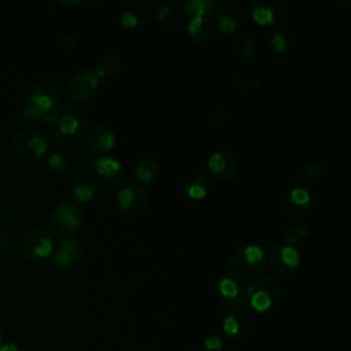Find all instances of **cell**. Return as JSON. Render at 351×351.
<instances>
[{
    "instance_id": "cell-8",
    "label": "cell",
    "mask_w": 351,
    "mask_h": 351,
    "mask_svg": "<svg viewBox=\"0 0 351 351\" xmlns=\"http://www.w3.org/2000/svg\"><path fill=\"white\" fill-rule=\"evenodd\" d=\"M254 328V318L248 308L234 306L225 313L221 322V330L225 339L230 343H237L245 339Z\"/></svg>"
},
{
    "instance_id": "cell-14",
    "label": "cell",
    "mask_w": 351,
    "mask_h": 351,
    "mask_svg": "<svg viewBox=\"0 0 351 351\" xmlns=\"http://www.w3.org/2000/svg\"><path fill=\"white\" fill-rule=\"evenodd\" d=\"M313 208L311 193L304 186L291 188L282 199V210L292 219H302Z\"/></svg>"
},
{
    "instance_id": "cell-29",
    "label": "cell",
    "mask_w": 351,
    "mask_h": 351,
    "mask_svg": "<svg viewBox=\"0 0 351 351\" xmlns=\"http://www.w3.org/2000/svg\"><path fill=\"white\" fill-rule=\"evenodd\" d=\"M155 21L166 29H174L178 25V16L169 5H160L155 11Z\"/></svg>"
},
{
    "instance_id": "cell-20",
    "label": "cell",
    "mask_w": 351,
    "mask_h": 351,
    "mask_svg": "<svg viewBox=\"0 0 351 351\" xmlns=\"http://www.w3.org/2000/svg\"><path fill=\"white\" fill-rule=\"evenodd\" d=\"M213 16H214L219 30L225 34H230V33L236 32L243 23L241 14L233 7H219V5H217Z\"/></svg>"
},
{
    "instance_id": "cell-3",
    "label": "cell",
    "mask_w": 351,
    "mask_h": 351,
    "mask_svg": "<svg viewBox=\"0 0 351 351\" xmlns=\"http://www.w3.org/2000/svg\"><path fill=\"white\" fill-rule=\"evenodd\" d=\"M281 284L273 276L256 277L245 288L244 300L255 313H267L273 310L281 299Z\"/></svg>"
},
{
    "instance_id": "cell-15",
    "label": "cell",
    "mask_w": 351,
    "mask_h": 351,
    "mask_svg": "<svg viewBox=\"0 0 351 351\" xmlns=\"http://www.w3.org/2000/svg\"><path fill=\"white\" fill-rule=\"evenodd\" d=\"M52 262L56 267L69 270L80 263L84 256V245L75 239H63L53 247Z\"/></svg>"
},
{
    "instance_id": "cell-26",
    "label": "cell",
    "mask_w": 351,
    "mask_h": 351,
    "mask_svg": "<svg viewBox=\"0 0 351 351\" xmlns=\"http://www.w3.org/2000/svg\"><path fill=\"white\" fill-rule=\"evenodd\" d=\"M186 30H188L189 37L193 41L203 43L211 36L213 27H211V22L208 21V18L199 16V18H191V21L186 25Z\"/></svg>"
},
{
    "instance_id": "cell-9",
    "label": "cell",
    "mask_w": 351,
    "mask_h": 351,
    "mask_svg": "<svg viewBox=\"0 0 351 351\" xmlns=\"http://www.w3.org/2000/svg\"><path fill=\"white\" fill-rule=\"evenodd\" d=\"M100 78L93 70H80L71 74L64 84V95L71 101H86L99 90Z\"/></svg>"
},
{
    "instance_id": "cell-27",
    "label": "cell",
    "mask_w": 351,
    "mask_h": 351,
    "mask_svg": "<svg viewBox=\"0 0 351 351\" xmlns=\"http://www.w3.org/2000/svg\"><path fill=\"white\" fill-rule=\"evenodd\" d=\"M308 236V228L304 225H295L288 229H285L281 234V241L284 245L293 247L298 243H300L303 239Z\"/></svg>"
},
{
    "instance_id": "cell-38",
    "label": "cell",
    "mask_w": 351,
    "mask_h": 351,
    "mask_svg": "<svg viewBox=\"0 0 351 351\" xmlns=\"http://www.w3.org/2000/svg\"><path fill=\"white\" fill-rule=\"evenodd\" d=\"M1 344H3V330L0 328V347H1Z\"/></svg>"
},
{
    "instance_id": "cell-37",
    "label": "cell",
    "mask_w": 351,
    "mask_h": 351,
    "mask_svg": "<svg viewBox=\"0 0 351 351\" xmlns=\"http://www.w3.org/2000/svg\"><path fill=\"white\" fill-rule=\"evenodd\" d=\"M4 218H5V208H4V206L0 203V222H3Z\"/></svg>"
},
{
    "instance_id": "cell-23",
    "label": "cell",
    "mask_w": 351,
    "mask_h": 351,
    "mask_svg": "<svg viewBox=\"0 0 351 351\" xmlns=\"http://www.w3.org/2000/svg\"><path fill=\"white\" fill-rule=\"evenodd\" d=\"M159 174V165L154 158H141L134 167L136 178L143 184H151L156 180Z\"/></svg>"
},
{
    "instance_id": "cell-34",
    "label": "cell",
    "mask_w": 351,
    "mask_h": 351,
    "mask_svg": "<svg viewBox=\"0 0 351 351\" xmlns=\"http://www.w3.org/2000/svg\"><path fill=\"white\" fill-rule=\"evenodd\" d=\"M12 247V239L8 233V230L3 226H0V263L4 262L11 252Z\"/></svg>"
},
{
    "instance_id": "cell-33",
    "label": "cell",
    "mask_w": 351,
    "mask_h": 351,
    "mask_svg": "<svg viewBox=\"0 0 351 351\" xmlns=\"http://www.w3.org/2000/svg\"><path fill=\"white\" fill-rule=\"evenodd\" d=\"M226 346L221 336L210 335L199 346V351H225Z\"/></svg>"
},
{
    "instance_id": "cell-36",
    "label": "cell",
    "mask_w": 351,
    "mask_h": 351,
    "mask_svg": "<svg viewBox=\"0 0 351 351\" xmlns=\"http://www.w3.org/2000/svg\"><path fill=\"white\" fill-rule=\"evenodd\" d=\"M0 351H29V350L23 346L15 344V343H5V344H1Z\"/></svg>"
},
{
    "instance_id": "cell-35",
    "label": "cell",
    "mask_w": 351,
    "mask_h": 351,
    "mask_svg": "<svg viewBox=\"0 0 351 351\" xmlns=\"http://www.w3.org/2000/svg\"><path fill=\"white\" fill-rule=\"evenodd\" d=\"M225 110L222 108H215V110H211L207 115V122L210 125H218L221 123L223 119H225Z\"/></svg>"
},
{
    "instance_id": "cell-21",
    "label": "cell",
    "mask_w": 351,
    "mask_h": 351,
    "mask_svg": "<svg viewBox=\"0 0 351 351\" xmlns=\"http://www.w3.org/2000/svg\"><path fill=\"white\" fill-rule=\"evenodd\" d=\"M97 193V185L96 181L88 176L81 174L71 182V195L75 200V203H88L90 202Z\"/></svg>"
},
{
    "instance_id": "cell-28",
    "label": "cell",
    "mask_w": 351,
    "mask_h": 351,
    "mask_svg": "<svg viewBox=\"0 0 351 351\" xmlns=\"http://www.w3.org/2000/svg\"><path fill=\"white\" fill-rule=\"evenodd\" d=\"M48 167L58 176H67L71 170L69 159L60 152H52L47 159Z\"/></svg>"
},
{
    "instance_id": "cell-30",
    "label": "cell",
    "mask_w": 351,
    "mask_h": 351,
    "mask_svg": "<svg viewBox=\"0 0 351 351\" xmlns=\"http://www.w3.org/2000/svg\"><path fill=\"white\" fill-rule=\"evenodd\" d=\"M322 176H324V169L319 162L308 163L302 171V178L307 184H317L318 181H321Z\"/></svg>"
},
{
    "instance_id": "cell-6",
    "label": "cell",
    "mask_w": 351,
    "mask_h": 351,
    "mask_svg": "<svg viewBox=\"0 0 351 351\" xmlns=\"http://www.w3.org/2000/svg\"><path fill=\"white\" fill-rule=\"evenodd\" d=\"M14 154L25 162H37L48 151V143L44 134L34 129H19L11 140Z\"/></svg>"
},
{
    "instance_id": "cell-10",
    "label": "cell",
    "mask_w": 351,
    "mask_h": 351,
    "mask_svg": "<svg viewBox=\"0 0 351 351\" xmlns=\"http://www.w3.org/2000/svg\"><path fill=\"white\" fill-rule=\"evenodd\" d=\"M149 196L147 191L137 184L123 186L117 195V206L119 211L130 218L141 215L147 210Z\"/></svg>"
},
{
    "instance_id": "cell-25",
    "label": "cell",
    "mask_w": 351,
    "mask_h": 351,
    "mask_svg": "<svg viewBox=\"0 0 351 351\" xmlns=\"http://www.w3.org/2000/svg\"><path fill=\"white\" fill-rule=\"evenodd\" d=\"M119 69H121V59L115 53H106L96 60L93 73L99 78H108L115 75Z\"/></svg>"
},
{
    "instance_id": "cell-11",
    "label": "cell",
    "mask_w": 351,
    "mask_h": 351,
    "mask_svg": "<svg viewBox=\"0 0 351 351\" xmlns=\"http://www.w3.org/2000/svg\"><path fill=\"white\" fill-rule=\"evenodd\" d=\"M267 262L270 267L281 276H292L300 267V254L295 247L289 245H276L270 250L267 255Z\"/></svg>"
},
{
    "instance_id": "cell-22",
    "label": "cell",
    "mask_w": 351,
    "mask_h": 351,
    "mask_svg": "<svg viewBox=\"0 0 351 351\" xmlns=\"http://www.w3.org/2000/svg\"><path fill=\"white\" fill-rule=\"evenodd\" d=\"M182 191L188 197L193 200H202L208 195L210 184L203 174H191L184 178Z\"/></svg>"
},
{
    "instance_id": "cell-13",
    "label": "cell",
    "mask_w": 351,
    "mask_h": 351,
    "mask_svg": "<svg viewBox=\"0 0 351 351\" xmlns=\"http://www.w3.org/2000/svg\"><path fill=\"white\" fill-rule=\"evenodd\" d=\"M287 5L281 0H258L252 4V19L259 26L274 27L284 22Z\"/></svg>"
},
{
    "instance_id": "cell-18",
    "label": "cell",
    "mask_w": 351,
    "mask_h": 351,
    "mask_svg": "<svg viewBox=\"0 0 351 351\" xmlns=\"http://www.w3.org/2000/svg\"><path fill=\"white\" fill-rule=\"evenodd\" d=\"M115 132L110 125L100 123L96 125L89 133H88V147L90 152L103 155L112 149L115 145Z\"/></svg>"
},
{
    "instance_id": "cell-1",
    "label": "cell",
    "mask_w": 351,
    "mask_h": 351,
    "mask_svg": "<svg viewBox=\"0 0 351 351\" xmlns=\"http://www.w3.org/2000/svg\"><path fill=\"white\" fill-rule=\"evenodd\" d=\"M48 129L51 136L62 144L81 141L88 132V115L74 104H58L49 114Z\"/></svg>"
},
{
    "instance_id": "cell-24",
    "label": "cell",
    "mask_w": 351,
    "mask_h": 351,
    "mask_svg": "<svg viewBox=\"0 0 351 351\" xmlns=\"http://www.w3.org/2000/svg\"><path fill=\"white\" fill-rule=\"evenodd\" d=\"M181 10L191 15L192 18H208L210 15L214 14L217 8V3L210 1V0H191V1H182L180 3Z\"/></svg>"
},
{
    "instance_id": "cell-31",
    "label": "cell",
    "mask_w": 351,
    "mask_h": 351,
    "mask_svg": "<svg viewBox=\"0 0 351 351\" xmlns=\"http://www.w3.org/2000/svg\"><path fill=\"white\" fill-rule=\"evenodd\" d=\"M256 49V41L254 37L251 36H243L239 41L237 45V55L241 59H250L251 56H254Z\"/></svg>"
},
{
    "instance_id": "cell-5",
    "label": "cell",
    "mask_w": 351,
    "mask_h": 351,
    "mask_svg": "<svg viewBox=\"0 0 351 351\" xmlns=\"http://www.w3.org/2000/svg\"><path fill=\"white\" fill-rule=\"evenodd\" d=\"M84 223V214L75 202L59 203L48 217V230L59 239H69L77 233Z\"/></svg>"
},
{
    "instance_id": "cell-12",
    "label": "cell",
    "mask_w": 351,
    "mask_h": 351,
    "mask_svg": "<svg viewBox=\"0 0 351 351\" xmlns=\"http://www.w3.org/2000/svg\"><path fill=\"white\" fill-rule=\"evenodd\" d=\"M239 162V155L232 149L215 151L207 159V170L215 181H226L236 174Z\"/></svg>"
},
{
    "instance_id": "cell-4",
    "label": "cell",
    "mask_w": 351,
    "mask_h": 351,
    "mask_svg": "<svg viewBox=\"0 0 351 351\" xmlns=\"http://www.w3.org/2000/svg\"><path fill=\"white\" fill-rule=\"evenodd\" d=\"M229 266L232 273L240 278L258 276L266 266V254L263 247L258 243L236 247L229 256Z\"/></svg>"
},
{
    "instance_id": "cell-19",
    "label": "cell",
    "mask_w": 351,
    "mask_h": 351,
    "mask_svg": "<svg viewBox=\"0 0 351 351\" xmlns=\"http://www.w3.org/2000/svg\"><path fill=\"white\" fill-rule=\"evenodd\" d=\"M149 15H151V7L148 5V3L143 0L130 1L122 8L119 14V22L123 27L133 29L145 23Z\"/></svg>"
},
{
    "instance_id": "cell-16",
    "label": "cell",
    "mask_w": 351,
    "mask_h": 351,
    "mask_svg": "<svg viewBox=\"0 0 351 351\" xmlns=\"http://www.w3.org/2000/svg\"><path fill=\"white\" fill-rule=\"evenodd\" d=\"M215 288L219 299L228 304L239 306V303L244 300L245 287L241 278L234 276L233 273H222L217 278Z\"/></svg>"
},
{
    "instance_id": "cell-32",
    "label": "cell",
    "mask_w": 351,
    "mask_h": 351,
    "mask_svg": "<svg viewBox=\"0 0 351 351\" xmlns=\"http://www.w3.org/2000/svg\"><path fill=\"white\" fill-rule=\"evenodd\" d=\"M269 44H270V48L276 53H284V52H287V49L291 44V40H289L288 33L282 30V32H277L276 34H273Z\"/></svg>"
},
{
    "instance_id": "cell-7",
    "label": "cell",
    "mask_w": 351,
    "mask_h": 351,
    "mask_svg": "<svg viewBox=\"0 0 351 351\" xmlns=\"http://www.w3.org/2000/svg\"><path fill=\"white\" fill-rule=\"evenodd\" d=\"M53 237L49 232L32 228L25 230L16 240L18 252L27 259H43L53 251Z\"/></svg>"
},
{
    "instance_id": "cell-17",
    "label": "cell",
    "mask_w": 351,
    "mask_h": 351,
    "mask_svg": "<svg viewBox=\"0 0 351 351\" xmlns=\"http://www.w3.org/2000/svg\"><path fill=\"white\" fill-rule=\"evenodd\" d=\"M92 166L96 173L110 185L118 186L125 182L128 173L125 166L115 158L99 156V159L92 160Z\"/></svg>"
},
{
    "instance_id": "cell-2",
    "label": "cell",
    "mask_w": 351,
    "mask_h": 351,
    "mask_svg": "<svg viewBox=\"0 0 351 351\" xmlns=\"http://www.w3.org/2000/svg\"><path fill=\"white\" fill-rule=\"evenodd\" d=\"M59 89L58 85L41 80L32 85L27 96V103L22 107L21 114L26 119H48L51 111L58 106Z\"/></svg>"
}]
</instances>
